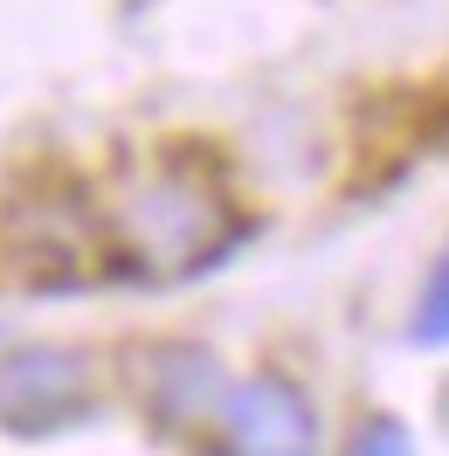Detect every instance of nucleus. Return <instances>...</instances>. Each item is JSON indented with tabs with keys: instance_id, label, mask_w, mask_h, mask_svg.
I'll use <instances>...</instances> for the list:
<instances>
[{
	"instance_id": "f257e3e1",
	"label": "nucleus",
	"mask_w": 449,
	"mask_h": 456,
	"mask_svg": "<svg viewBox=\"0 0 449 456\" xmlns=\"http://www.w3.org/2000/svg\"><path fill=\"white\" fill-rule=\"evenodd\" d=\"M249 228L256 222L235 215L222 180H208L194 159H159V173L132 187V200H118V249L139 277H194L235 242H249Z\"/></svg>"
},
{
	"instance_id": "f03ea898",
	"label": "nucleus",
	"mask_w": 449,
	"mask_h": 456,
	"mask_svg": "<svg viewBox=\"0 0 449 456\" xmlns=\"http://www.w3.org/2000/svg\"><path fill=\"white\" fill-rule=\"evenodd\" d=\"M97 387H90V360L69 346H21L0 360V428L7 436H62V428L90 422Z\"/></svg>"
},
{
	"instance_id": "7ed1b4c3",
	"label": "nucleus",
	"mask_w": 449,
	"mask_h": 456,
	"mask_svg": "<svg viewBox=\"0 0 449 456\" xmlns=\"http://www.w3.org/2000/svg\"><path fill=\"white\" fill-rule=\"evenodd\" d=\"M215 428H222V456H318V408L277 367L228 380Z\"/></svg>"
},
{
	"instance_id": "20e7f679",
	"label": "nucleus",
	"mask_w": 449,
	"mask_h": 456,
	"mask_svg": "<svg viewBox=\"0 0 449 456\" xmlns=\"http://www.w3.org/2000/svg\"><path fill=\"white\" fill-rule=\"evenodd\" d=\"M139 380H145L152 415H159L167 428H200V422H215V415H222V395H228L222 360H215L208 346H187V339L152 346Z\"/></svg>"
},
{
	"instance_id": "39448f33",
	"label": "nucleus",
	"mask_w": 449,
	"mask_h": 456,
	"mask_svg": "<svg viewBox=\"0 0 449 456\" xmlns=\"http://www.w3.org/2000/svg\"><path fill=\"white\" fill-rule=\"evenodd\" d=\"M408 339H415V346H449V242H443V256L429 263V277H421Z\"/></svg>"
},
{
	"instance_id": "423d86ee",
	"label": "nucleus",
	"mask_w": 449,
	"mask_h": 456,
	"mask_svg": "<svg viewBox=\"0 0 449 456\" xmlns=\"http://www.w3.org/2000/svg\"><path fill=\"white\" fill-rule=\"evenodd\" d=\"M346 456H415V436H408V422H394V415H373L346 443Z\"/></svg>"
}]
</instances>
